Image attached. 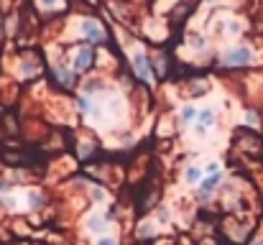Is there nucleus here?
Here are the masks:
<instances>
[{"label":"nucleus","instance_id":"obj_2","mask_svg":"<svg viewBox=\"0 0 263 245\" xmlns=\"http://www.w3.org/2000/svg\"><path fill=\"white\" fill-rule=\"evenodd\" d=\"M82 36H85V41L87 44H102L105 39H107V33H105V28L95 21V18H87V21H82Z\"/></svg>","mask_w":263,"mask_h":245},{"label":"nucleus","instance_id":"obj_3","mask_svg":"<svg viewBox=\"0 0 263 245\" xmlns=\"http://www.w3.org/2000/svg\"><path fill=\"white\" fill-rule=\"evenodd\" d=\"M92 64H95V49L92 46H80L74 59H72V69L74 72H87V69H92Z\"/></svg>","mask_w":263,"mask_h":245},{"label":"nucleus","instance_id":"obj_17","mask_svg":"<svg viewBox=\"0 0 263 245\" xmlns=\"http://www.w3.org/2000/svg\"><path fill=\"white\" fill-rule=\"evenodd\" d=\"M8 192H10L8 181H5V179H0V194H8Z\"/></svg>","mask_w":263,"mask_h":245},{"label":"nucleus","instance_id":"obj_15","mask_svg":"<svg viewBox=\"0 0 263 245\" xmlns=\"http://www.w3.org/2000/svg\"><path fill=\"white\" fill-rule=\"evenodd\" d=\"M154 235V228L151 225H141V238H151Z\"/></svg>","mask_w":263,"mask_h":245},{"label":"nucleus","instance_id":"obj_18","mask_svg":"<svg viewBox=\"0 0 263 245\" xmlns=\"http://www.w3.org/2000/svg\"><path fill=\"white\" fill-rule=\"evenodd\" d=\"M246 120H248V123H253V125L258 123V118H256V112H248V115H246Z\"/></svg>","mask_w":263,"mask_h":245},{"label":"nucleus","instance_id":"obj_6","mask_svg":"<svg viewBox=\"0 0 263 245\" xmlns=\"http://www.w3.org/2000/svg\"><path fill=\"white\" fill-rule=\"evenodd\" d=\"M57 80L62 82V84H67V87H72V84H74V69H69V67H57Z\"/></svg>","mask_w":263,"mask_h":245},{"label":"nucleus","instance_id":"obj_16","mask_svg":"<svg viewBox=\"0 0 263 245\" xmlns=\"http://www.w3.org/2000/svg\"><path fill=\"white\" fill-rule=\"evenodd\" d=\"M97 245H118V240H112V238H100Z\"/></svg>","mask_w":263,"mask_h":245},{"label":"nucleus","instance_id":"obj_14","mask_svg":"<svg viewBox=\"0 0 263 245\" xmlns=\"http://www.w3.org/2000/svg\"><path fill=\"white\" fill-rule=\"evenodd\" d=\"M28 202H31L33 207H41V194H36V192H31V194H28Z\"/></svg>","mask_w":263,"mask_h":245},{"label":"nucleus","instance_id":"obj_13","mask_svg":"<svg viewBox=\"0 0 263 245\" xmlns=\"http://www.w3.org/2000/svg\"><path fill=\"white\" fill-rule=\"evenodd\" d=\"M207 92V84L204 82H194L192 84V95H204Z\"/></svg>","mask_w":263,"mask_h":245},{"label":"nucleus","instance_id":"obj_5","mask_svg":"<svg viewBox=\"0 0 263 245\" xmlns=\"http://www.w3.org/2000/svg\"><path fill=\"white\" fill-rule=\"evenodd\" d=\"M105 222H107L105 215H92L87 220V230L92 235H102V233H105Z\"/></svg>","mask_w":263,"mask_h":245},{"label":"nucleus","instance_id":"obj_4","mask_svg":"<svg viewBox=\"0 0 263 245\" xmlns=\"http://www.w3.org/2000/svg\"><path fill=\"white\" fill-rule=\"evenodd\" d=\"M133 67H136V74H138L141 80L151 82V62L146 59V54L136 51V54H133Z\"/></svg>","mask_w":263,"mask_h":245},{"label":"nucleus","instance_id":"obj_20","mask_svg":"<svg viewBox=\"0 0 263 245\" xmlns=\"http://www.w3.org/2000/svg\"><path fill=\"white\" fill-rule=\"evenodd\" d=\"M253 245H263V243H261V240H258V243H253Z\"/></svg>","mask_w":263,"mask_h":245},{"label":"nucleus","instance_id":"obj_10","mask_svg":"<svg viewBox=\"0 0 263 245\" xmlns=\"http://www.w3.org/2000/svg\"><path fill=\"white\" fill-rule=\"evenodd\" d=\"M77 105H80V110H82L85 115H89V112L95 110V105H92V100H89V97H80V100H77Z\"/></svg>","mask_w":263,"mask_h":245},{"label":"nucleus","instance_id":"obj_8","mask_svg":"<svg viewBox=\"0 0 263 245\" xmlns=\"http://www.w3.org/2000/svg\"><path fill=\"white\" fill-rule=\"evenodd\" d=\"M197 120H199V125H204V128H210V125L215 123V112H212L210 107H204V110H199V115H197Z\"/></svg>","mask_w":263,"mask_h":245},{"label":"nucleus","instance_id":"obj_9","mask_svg":"<svg viewBox=\"0 0 263 245\" xmlns=\"http://www.w3.org/2000/svg\"><path fill=\"white\" fill-rule=\"evenodd\" d=\"M202 174H204V171H202L199 166H189V168L184 171V179H186L189 184H197V181L202 179Z\"/></svg>","mask_w":263,"mask_h":245},{"label":"nucleus","instance_id":"obj_11","mask_svg":"<svg viewBox=\"0 0 263 245\" xmlns=\"http://www.w3.org/2000/svg\"><path fill=\"white\" fill-rule=\"evenodd\" d=\"M202 171H204V176H215V174H220V163L217 161H210L202 166Z\"/></svg>","mask_w":263,"mask_h":245},{"label":"nucleus","instance_id":"obj_19","mask_svg":"<svg viewBox=\"0 0 263 245\" xmlns=\"http://www.w3.org/2000/svg\"><path fill=\"white\" fill-rule=\"evenodd\" d=\"M59 0H41V5H46V8H54Z\"/></svg>","mask_w":263,"mask_h":245},{"label":"nucleus","instance_id":"obj_7","mask_svg":"<svg viewBox=\"0 0 263 245\" xmlns=\"http://www.w3.org/2000/svg\"><path fill=\"white\" fill-rule=\"evenodd\" d=\"M197 115H199V110H197L194 105H184V107L179 110V118H181L184 123H192V120H197Z\"/></svg>","mask_w":263,"mask_h":245},{"label":"nucleus","instance_id":"obj_12","mask_svg":"<svg viewBox=\"0 0 263 245\" xmlns=\"http://www.w3.org/2000/svg\"><path fill=\"white\" fill-rule=\"evenodd\" d=\"M189 44H192L194 49H202V46H204V39H202L199 33H189Z\"/></svg>","mask_w":263,"mask_h":245},{"label":"nucleus","instance_id":"obj_1","mask_svg":"<svg viewBox=\"0 0 263 245\" xmlns=\"http://www.w3.org/2000/svg\"><path fill=\"white\" fill-rule=\"evenodd\" d=\"M251 59H253V51L248 46H233L222 54V64H228V67H243Z\"/></svg>","mask_w":263,"mask_h":245}]
</instances>
